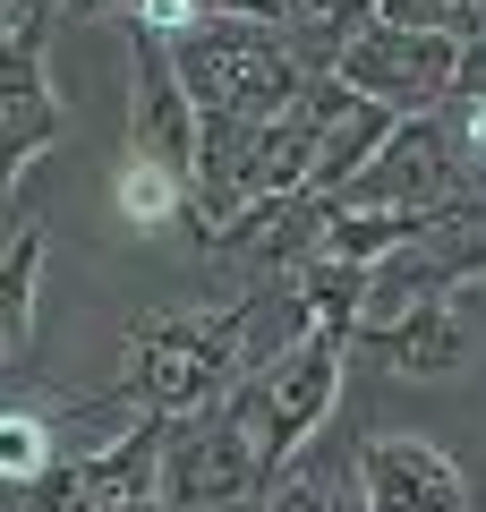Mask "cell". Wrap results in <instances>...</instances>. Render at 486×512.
<instances>
[{"instance_id": "cell-4", "label": "cell", "mask_w": 486, "mask_h": 512, "mask_svg": "<svg viewBox=\"0 0 486 512\" xmlns=\"http://www.w3.org/2000/svg\"><path fill=\"white\" fill-rule=\"evenodd\" d=\"M342 367H350V350H342V342H324V333H307V342L290 350L282 367L248 376V402H256V436H265V478H290V461H299L307 444L324 436V419L342 410Z\"/></svg>"}, {"instance_id": "cell-6", "label": "cell", "mask_w": 486, "mask_h": 512, "mask_svg": "<svg viewBox=\"0 0 486 512\" xmlns=\"http://www.w3.org/2000/svg\"><path fill=\"white\" fill-rule=\"evenodd\" d=\"M120 43H128V154L197 180L205 120H197V103H188L180 69H171V43L137 35V26H120Z\"/></svg>"}, {"instance_id": "cell-15", "label": "cell", "mask_w": 486, "mask_h": 512, "mask_svg": "<svg viewBox=\"0 0 486 512\" xmlns=\"http://www.w3.org/2000/svg\"><path fill=\"white\" fill-rule=\"evenodd\" d=\"M60 461L52 444V410H0V487L18 495L26 478H43Z\"/></svg>"}, {"instance_id": "cell-14", "label": "cell", "mask_w": 486, "mask_h": 512, "mask_svg": "<svg viewBox=\"0 0 486 512\" xmlns=\"http://www.w3.org/2000/svg\"><path fill=\"white\" fill-rule=\"evenodd\" d=\"M35 308H43V231L26 222V231L0 248V367L26 359V342H35Z\"/></svg>"}, {"instance_id": "cell-10", "label": "cell", "mask_w": 486, "mask_h": 512, "mask_svg": "<svg viewBox=\"0 0 486 512\" xmlns=\"http://www.w3.org/2000/svg\"><path fill=\"white\" fill-rule=\"evenodd\" d=\"M393 376H410V384H435V376H461V359H469V325H461V308L452 299H435V308H418V316H401L384 342H367Z\"/></svg>"}, {"instance_id": "cell-2", "label": "cell", "mask_w": 486, "mask_h": 512, "mask_svg": "<svg viewBox=\"0 0 486 512\" xmlns=\"http://www.w3.org/2000/svg\"><path fill=\"white\" fill-rule=\"evenodd\" d=\"M265 487L273 478H265V436H256L248 384L231 402L197 410V419H171V436H162V504L171 512H239Z\"/></svg>"}, {"instance_id": "cell-16", "label": "cell", "mask_w": 486, "mask_h": 512, "mask_svg": "<svg viewBox=\"0 0 486 512\" xmlns=\"http://www.w3.org/2000/svg\"><path fill=\"white\" fill-rule=\"evenodd\" d=\"M265 512H367L359 504V478H333V470H299V478H273L265 487Z\"/></svg>"}, {"instance_id": "cell-11", "label": "cell", "mask_w": 486, "mask_h": 512, "mask_svg": "<svg viewBox=\"0 0 486 512\" xmlns=\"http://www.w3.org/2000/svg\"><path fill=\"white\" fill-rule=\"evenodd\" d=\"M188 205H197V180H180V171H162V163L120 154V171H111V214H120V231L162 239L171 222H188Z\"/></svg>"}, {"instance_id": "cell-8", "label": "cell", "mask_w": 486, "mask_h": 512, "mask_svg": "<svg viewBox=\"0 0 486 512\" xmlns=\"http://www.w3.org/2000/svg\"><path fill=\"white\" fill-rule=\"evenodd\" d=\"M69 137V103L52 94L43 52H0V205H18V180Z\"/></svg>"}, {"instance_id": "cell-9", "label": "cell", "mask_w": 486, "mask_h": 512, "mask_svg": "<svg viewBox=\"0 0 486 512\" xmlns=\"http://www.w3.org/2000/svg\"><path fill=\"white\" fill-rule=\"evenodd\" d=\"M452 282H444V265H435L427 248H393L384 265H367V299H359V333H350V350H367V342H384V333L401 325V316H418V308H435Z\"/></svg>"}, {"instance_id": "cell-1", "label": "cell", "mask_w": 486, "mask_h": 512, "mask_svg": "<svg viewBox=\"0 0 486 512\" xmlns=\"http://www.w3.org/2000/svg\"><path fill=\"white\" fill-rule=\"evenodd\" d=\"M248 367H239V299L231 308H188L137 325V393L154 419H197V410L231 402Z\"/></svg>"}, {"instance_id": "cell-18", "label": "cell", "mask_w": 486, "mask_h": 512, "mask_svg": "<svg viewBox=\"0 0 486 512\" xmlns=\"http://www.w3.org/2000/svg\"><path fill=\"white\" fill-rule=\"evenodd\" d=\"M120 26H137V35H154V43H188L205 26V9H197V0H128Z\"/></svg>"}, {"instance_id": "cell-12", "label": "cell", "mask_w": 486, "mask_h": 512, "mask_svg": "<svg viewBox=\"0 0 486 512\" xmlns=\"http://www.w3.org/2000/svg\"><path fill=\"white\" fill-rule=\"evenodd\" d=\"M307 333H316V325H307V299L290 291L282 274H273L265 291H248V299H239V367H248V376L282 367L290 350L307 342Z\"/></svg>"}, {"instance_id": "cell-3", "label": "cell", "mask_w": 486, "mask_h": 512, "mask_svg": "<svg viewBox=\"0 0 486 512\" xmlns=\"http://www.w3.org/2000/svg\"><path fill=\"white\" fill-rule=\"evenodd\" d=\"M342 77L359 103L393 111V120H418V111H444L452 103V77H461V43L452 35H427V26H393L376 18L359 43L342 52Z\"/></svg>"}, {"instance_id": "cell-17", "label": "cell", "mask_w": 486, "mask_h": 512, "mask_svg": "<svg viewBox=\"0 0 486 512\" xmlns=\"http://www.w3.org/2000/svg\"><path fill=\"white\" fill-rule=\"evenodd\" d=\"M18 512H94V495H86V478H77V461L60 453L43 478H26V487H18Z\"/></svg>"}, {"instance_id": "cell-13", "label": "cell", "mask_w": 486, "mask_h": 512, "mask_svg": "<svg viewBox=\"0 0 486 512\" xmlns=\"http://www.w3.org/2000/svg\"><path fill=\"white\" fill-rule=\"evenodd\" d=\"M418 248L444 265V282H486V188H461L435 214H418Z\"/></svg>"}, {"instance_id": "cell-5", "label": "cell", "mask_w": 486, "mask_h": 512, "mask_svg": "<svg viewBox=\"0 0 486 512\" xmlns=\"http://www.w3.org/2000/svg\"><path fill=\"white\" fill-rule=\"evenodd\" d=\"M469 171H461V146H452L444 111H418V120H393V137L376 146V163L342 188V214H435L444 197H461Z\"/></svg>"}, {"instance_id": "cell-7", "label": "cell", "mask_w": 486, "mask_h": 512, "mask_svg": "<svg viewBox=\"0 0 486 512\" xmlns=\"http://www.w3.org/2000/svg\"><path fill=\"white\" fill-rule=\"evenodd\" d=\"M350 478H359L367 512H469L461 461L427 436H367L350 453Z\"/></svg>"}]
</instances>
